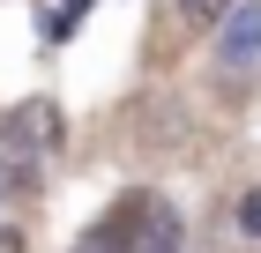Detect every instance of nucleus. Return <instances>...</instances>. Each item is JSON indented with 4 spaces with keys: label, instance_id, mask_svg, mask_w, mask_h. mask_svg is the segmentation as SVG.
Segmentation results:
<instances>
[{
    "label": "nucleus",
    "instance_id": "6",
    "mask_svg": "<svg viewBox=\"0 0 261 253\" xmlns=\"http://www.w3.org/2000/svg\"><path fill=\"white\" fill-rule=\"evenodd\" d=\"M231 216H239V231H254V238H261V194H254V186L239 194V209H231Z\"/></svg>",
    "mask_w": 261,
    "mask_h": 253
},
{
    "label": "nucleus",
    "instance_id": "4",
    "mask_svg": "<svg viewBox=\"0 0 261 253\" xmlns=\"http://www.w3.org/2000/svg\"><path fill=\"white\" fill-rule=\"evenodd\" d=\"M15 134L22 142H30V149H53V142H60V112H53V104H22V112H15Z\"/></svg>",
    "mask_w": 261,
    "mask_h": 253
},
{
    "label": "nucleus",
    "instance_id": "5",
    "mask_svg": "<svg viewBox=\"0 0 261 253\" xmlns=\"http://www.w3.org/2000/svg\"><path fill=\"white\" fill-rule=\"evenodd\" d=\"M172 8L187 15V30H217V22L231 15V0H172Z\"/></svg>",
    "mask_w": 261,
    "mask_h": 253
},
{
    "label": "nucleus",
    "instance_id": "2",
    "mask_svg": "<svg viewBox=\"0 0 261 253\" xmlns=\"http://www.w3.org/2000/svg\"><path fill=\"white\" fill-rule=\"evenodd\" d=\"M254 60H261V0H246V8H231V15L217 22V67L224 75H254Z\"/></svg>",
    "mask_w": 261,
    "mask_h": 253
},
{
    "label": "nucleus",
    "instance_id": "3",
    "mask_svg": "<svg viewBox=\"0 0 261 253\" xmlns=\"http://www.w3.org/2000/svg\"><path fill=\"white\" fill-rule=\"evenodd\" d=\"M30 186H38V164H30V142H22L15 127H8V134H0V194H30Z\"/></svg>",
    "mask_w": 261,
    "mask_h": 253
},
{
    "label": "nucleus",
    "instance_id": "7",
    "mask_svg": "<svg viewBox=\"0 0 261 253\" xmlns=\"http://www.w3.org/2000/svg\"><path fill=\"white\" fill-rule=\"evenodd\" d=\"M0 253H22V238H15V231H8V223H0Z\"/></svg>",
    "mask_w": 261,
    "mask_h": 253
},
{
    "label": "nucleus",
    "instance_id": "1",
    "mask_svg": "<svg viewBox=\"0 0 261 253\" xmlns=\"http://www.w3.org/2000/svg\"><path fill=\"white\" fill-rule=\"evenodd\" d=\"M75 253H179V223H172V209L149 194H127L120 209H105L90 231H82Z\"/></svg>",
    "mask_w": 261,
    "mask_h": 253
}]
</instances>
